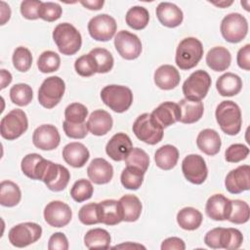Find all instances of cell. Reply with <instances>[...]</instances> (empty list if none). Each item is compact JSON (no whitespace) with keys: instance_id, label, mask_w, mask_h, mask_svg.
Instances as JSON below:
<instances>
[{"instance_id":"obj_9","label":"cell","mask_w":250,"mask_h":250,"mask_svg":"<svg viewBox=\"0 0 250 250\" xmlns=\"http://www.w3.org/2000/svg\"><path fill=\"white\" fill-rule=\"evenodd\" d=\"M220 30L226 41L238 43L247 35L248 22L241 14L230 13L222 20Z\"/></svg>"},{"instance_id":"obj_61","label":"cell","mask_w":250,"mask_h":250,"mask_svg":"<svg viewBox=\"0 0 250 250\" xmlns=\"http://www.w3.org/2000/svg\"><path fill=\"white\" fill-rule=\"evenodd\" d=\"M112 248H125V249H134V248H143L146 249L145 246L141 245V244H137V243H132V242H126L120 245H115Z\"/></svg>"},{"instance_id":"obj_39","label":"cell","mask_w":250,"mask_h":250,"mask_svg":"<svg viewBox=\"0 0 250 250\" xmlns=\"http://www.w3.org/2000/svg\"><path fill=\"white\" fill-rule=\"evenodd\" d=\"M10 99L13 104L25 106L29 104L33 99V91L28 84L18 83L10 90Z\"/></svg>"},{"instance_id":"obj_21","label":"cell","mask_w":250,"mask_h":250,"mask_svg":"<svg viewBox=\"0 0 250 250\" xmlns=\"http://www.w3.org/2000/svg\"><path fill=\"white\" fill-rule=\"evenodd\" d=\"M150 114L162 128H166L180 121L181 110L178 104L173 102H164L154 108Z\"/></svg>"},{"instance_id":"obj_7","label":"cell","mask_w":250,"mask_h":250,"mask_svg":"<svg viewBox=\"0 0 250 250\" xmlns=\"http://www.w3.org/2000/svg\"><path fill=\"white\" fill-rule=\"evenodd\" d=\"M64 91L65 84L61 77H47L38 90V102L45 108H53L61 102Z\"/></svg>"},{"instance_id":"obj_22","label":"cell","mask_w":250,"mask_h":250,"mask_svg":"<svg viewBox=\"0 0 250 250\" xmlns=\"http://www.w3.org/2000/svg\"><path fill=\"white\" fill-rule=\"evenodd\" d=\"M87 175L94 184L104 185L111 181L113 177V168L104 158H95L87 168Z\"/></svg>"},{"instance_id":"obj_56","label":"cell","mask_w":250,"mask_h":250,"mask_svg":"<svg viewBox=\"0 0 250 250\" xmlns=\"http://www.w3.org/2000/svg\"><path fill=\"white\" fill-rule=\"evenodd\" d=\"M237 64L244 70L250 69V45L246 44L239 49L236 57Z\"/></svg>"},{"instance_id":"obj_31","label":"cell","mask_w":250,"mask_h":250,"mask_svg":"<svg viewBox=\"0 0 250 250\" xmlns=\"http://www.w3.org/2000/svg\"><path fill=\"white\" fill-rule=\"evenodd\" d=\"M216 88L221 96L232 97L241 91L242 80L237 74L227 72L217 79Z\"/></svg>"},{"instance_id":"obj_28","label":"cell","mask_w":250,"mask_h":250,"mask_svg":"<svg viewBox=\"0 0 250 250\" xmlns=\"http://www.w3.org/2000/svg\"><path fill=\"white\" fill-rule=\"evenodd\" d=\"M197 147L207 155H216L222 146L221 138L217 131L213 129H204L200 131L196 138Z\"/></svg>"},{"instance_id":"obj_43","label":"cell","mask_w":250,"mask_h":250,"mask_svg":"<svg viewBox=\"0 0 250 250\" xmlns=\"http://www.w3.org/2000/svg\"><path fill=\"white\" fill-rule=\"evenodd\" d=\"M61 65L60 56L53 51L43 52L37 60V67L43 73L54 72L59 69Z\"/></svg>"},{"instance_id":"obj_53","label":"cell","mask_w":250,"mask_h":250,"mask_svg":"<svg viewBox=\"0 0 250 250\" xmlns=\"http://www.w3.org/2000/svg\"><path fill=\"white\" fill-rule=\"evenodd\" d=\"M41 4L42 2L39 0H24L21 3V14L26 20H37Z\"/></svg>"},{"instance_id":"obj_6","label":"cell","mask_w":250,"mask_h":250,"mask_svg":"<svg viewBox=\"0 0 250 250\" xmlns=\"http://www.w3.org/2000/svg\"><path fill=\"white\" fill-rule=\"evenodd\" d=\"M28 128V120L22 109L16 108L8 112L0 122V133L2 138L13 141L20 138Z\"/></svg>"},{"instance_id":"obj_33","label":"cell","mask_w":250,"mask_h":250,"mask_svg":"<svg viewBox=\"0 0 250 250\" xmlns=\"http://www.w3.org/2000/svg\"><path fill=\"white\" fill-rule=\"evenodd\" d=\"M203 217L200 211L193 207H185L177 214V223L183 229L194 230L202 223Z\"/></svg>"},{"instance_id":"obj_48","label":"cell","mask_w":250,"mask_h":250,"mask_svg":"<svg viewBox=\"0 0 250 250\" xmlns=\"http://www.w3.org/2000/svg\"><path fill=\"white\" fill-rule=\"evenodd\" d=\"M79 221L86 226L96 225L100 223L99 204L92 202L83 205L78 212Z\"/></svg>"},{"instance_id":"obj_52","label":"cell","mask_w":250,"mask_h":250,"mask_svg":"<svg viewBox=\"0 0 250 250\" xmlns=\"http://www.w3.org/2000/svg\"><path fill=\"white\" fill-rule=\"evenodd\" d=\"M62 128L65 135L71 139H83L87 136L89 131L87 127V123L85 122L80 124H75V123H70L64 120L62 123Z\"/></svg>"},{"instance_id":"obj_49","label":"cell","mask_w":250,"mask_h":250,"mask_svg":"<svg viewBox=\"0 0 250 250\" xmlns=\"http://www.w3.org/2000/svg\"><path fill=\"white\" fill-rule=\"evenodd\" d=\"M74 68L76 72L83 77H89L97 73L96 64L93 57L90 54L83 55L76 59L74 62Z\"/></svg>"},{"instance_id":"obj_11","label":"cell","mask_w":250,"mask_h":250,"mask_svg":"<svg viewBox=\"0 0 250 250\" xmlns=\"http://www.w3.org/2000/svg\"><path fill=\"white\" fill-rule=\"evenodd\" d=\"M116 29L115 20L107 14L97 15L88 22L89 34L97 41L105 42L110 40L114 36Z\"/></svg>"},{"instance_id":"obj_51","label":"cell","mask_w":250,"mask_h":250,"mask_svg":"<svg viewBox=\"0 0 250 250\" xmlns=\"http://www.w3.org/2000/svg\"><path fill=\"white\" fill-rule=\"evenodd\" d=\"M249 154V148L242 144L230 145L225 151V158L228 162L237 163L244 160Z\"/></svg>"},{"instance_id":"obj_3","label":"cell","mask_w":250,"mask_h":250,"mask_svg":"<svg viewBox=\"0 0 250 250\" xmlns=\"http://www.w3.org/2000/svg\"><path fill=\"white\" fill-rule=\"evenodd\" d=\"M203 56L202 43L195 37L184 38L176 50V64L183 70L193 68Z\"/></svg>"},{"instance_id":"obj_36","label":"cell","mask_w":250,"mask_h":250,"mask_svg":"<svg viewBox=\"0 0 250 250\" xmlns=\"http://www.w3.org/2000/svg\"><path fill=\"white\" fill-rule=\"evenodd\" d=\"M110 234L104 229H92L84 235V244L88 249H107L110 245Z\"/></svg>"},{"instance_id":"obj_59","label":"cell","mask_w":250,"mask_h":250,"mask_svg":"<svg viewBox=\"0 0 250 250\" xmlns=\"http://www.w3.org/2000/svg\"><path fill=\"white\" fill-rule=\"evenodd\" d=\"M80 4L82 6H84L86 9H89V10H100L102 9V7L104 6V1L103 0H94V1H80Z\"/></svg>"},{"instance_id":"obj_41","label":"cell","mask_w":250,"mask_h":250,"mask_svg":"<svg viewBox=\"0 0 250 250\" xmlns=\"http://www.w3.org/2000/svg\"><path fill=\"white\" fill-rule=\"evenodd\" d=\"M231 201L230 212L228 220L230 223L241 225L248 222L250 217V208L249 205L240 199H234Z\"/></svg>"},{"instance_id":"obj_26","label":"cell","mask_w":250,"mask_h":250,"mask_svg":"<svg viewBox=\"0 0 250 250\" xmlns=\"http://www.w3.org/2000/svg\"><path fill=\"white\" fill-rule=\"evenodd\" d=\"M154 83L162 90H172L176 88L181 80L177 68L171 64H162L154 71Z\"/></svg>"},{"instance_id":"obj_25","label":"cell","mask_w":250,"mask_h":250,"mask_svg":"<svg viewBox=\"0 0 250 250\" xmlns=\"http://www.w3.org/2000/svg\"><path fill=\"white\" fill-rule=\"evenodd\" d=\"M62 157L68 165L74 168H81L88 161L90 152L83 144L72 142L63 147Z\"/></svg>"},{"instance_id":"obj_44","label":"cell","mask_w":250,"mask_h":250,"mask_svg":"<svg viewBox=\"0 0 250 250\" xmlns=\"http://www.w3.org/2000/svg\"><path fill=\"white\" fill-rule=\"evenodd\" d=\"M93 192L94 188L91 182L86 179H80L76 181L70 189V195L76 202H83L90 199L93 195Z\"/></svg>"},{"instance_id":"obj_10","label":"cell","mask_w":250,"mask_h":250,"mask_svg":"<svg viewBox=\"0 0 250 250\" xmlns=\"http://www.w3.org/2000/svg\"><path fill=\"white\" fill-rule=\"evenodd\" d=\"M42 234V228L32 222L19 224L9 230L8 238L13 246L22 248L36 242Z\"/></svg>"},{"instance_id":"obj_50","label":"cell","mask_w":250,"mask_h":250,"mask_svg":"<svg viewBox=\"0 0 250 250\" xmlns=\"http://www.w3.org/2000/svg\"><path fill=\"white\" fill-rule=\"evenodd\" d=\"M62 13V7L55 2H42L39 8V18L49 22L59 20Z\"/></svg>"},{"instance_id":"obj_40","label":"cell","mask_w":250,"mask_h":250,"mask_svg":"<svg viewBox=\"0 0 250 250\" xmlns=\"http://www.w3.org/2000/svg\"><path fill=\"white\" fill-rule=\"evenodd\" d=\"M144 175L145 173L141 170L134 167L126 166V168L123 169L121 173L120 181L125 188L136 190L141 188L144 182Z\"/></svg>"},{"instance_id":"obj_8","label":"cell","mask_w":250,"mask_h":250,"mask_svg":"<svg viewBox=\"0 0 250 250\" xmlns=\"http://www.w3.org/2000/svg\"><path fill=\"white\" fill-rule=\"evenodd\" d=\"M212 80L208 72L202 69L193 71L183 84L185 99L190 101H201L209 91Z\"/></svg>"},{"instance_id":"obj_29","label":"cell","mask_w":250,"mask_h":250,"mask_svg":"<svg viewBox=\"0 0 250 250\" xmlns=\"http://www.w3.org/2000/svg\"><path fill=\"white\" fill-rule=\"evenodd\" d=\"M231 62L229 51L222 46H216L210 49L206 55V63L214 71L227 70Z\"/></svg>"},{"instance_id":"obj_55","label":"cell","mask_w":250,"mask_h":250,"mask_svg":"<svg viewBox=\"0 0 250 250\" xmlns=\"http://www.w3.org/2000/svg\"><path fill=\"white\" fill-rule=\"evenodd\" d=\"M222 231H223V228H215L209 230L204 236L205 244L208 247L213 249L222 248V243H221Z\"/></svg>"},{"instance_id":"obj_47","label":"cell","mask_w":250,"mask_h":250,"mask_svg":"<svg viewBox=\"0 0 250 250\" xmlns=\"http://www.w3.org/2000/svg\"><path fill=\"white\" fill-rule=\"evenodd\" d=\"M87 115L88 108L84 104L79 103H72L68 104L64 110V120L70 123H84Z\"/></svg>"},{"instance_id":"obj_16","label":"cell","mask_w":250,"mask_h":250,"mask_svg":"<svg viewBox=\"0 0 250 250\" xmlns=\"http://www.w3.org/2000/svg\"><path fill=\"white\" fill-rule=\"evenodd\" d=\"M70 180L69 171L62 165L50 162L42 182L50 190L61 191L68 185Z\"/></svg>"},{"instance_id":"obj_20","label":"cell","mask_w":250,"mask_h":250,"mask_svg":"<svg viewBox=\"0 0 250 250\" xmlns=\"http://www.w3.org/2000/svg\"><path fill=\"white\" fill-rule=\"evenodd\" d=\"M49 162L50 160L45 159L38 153H29L22 158L21 169L27 178L42 181Z\"/></svg>"},{"instance_id":"obj_57","label":"cell","mask_w":250,"mask_h":250,"mask_svg":"<svg viewBox=\"0 0 250 250\" xmlns=\"http://www.w3.org/2000/svg\"><path fill=\"white\" fill-rule=\"evenodd\" d=\"M186 244L183 239L172 236L164 239L161 244V250H185Z\"/></svg>"},{"instance_id":"obj_32","label":"cell","mask_w":250,"mask_h":250,"mask_svg":"<svg viewBox=\"0 0 250 250\" xmlns=\"http://www.w3.org/2000/svg\"><path fill=\"white\" fill-rule=\"evenodd\" d=\"M179 159V150L172 145L160 146L154 153V161L157 167L162 170H171L174 168Z\"/></svg>"},{"instance_id":"obj_30","label":"cell","mask_w":250,"mask_h":250,"mask_svg":"<svg viewBox=\"0 0 250 250\" xmlns=\"http://www.w3.org/2000/svg\"><path fill=\"white\" fill-rule=\"evenodd\" d=\"M181 110L180 122L184 124H192L197 122L203 115L204 106L201 101H190L182 99L179 103Z\"/></svg>"},{"instance_id":"obj_45","label":"cell","mask_w":250,"mask_h":250,"mask_svg":"<svg viewBox=\"0 0 250 250\" xmlns=\"http://www.w3.org/2000/svg\"><path fill=\"white\" fill-rule=\"evenodd\" d=\"M12 61L17 70L21 72H25L31 67L32 64L31 52L27 48L20 46L15 49Z\"/></svg>"},{"instance_id":"obj_17","label":"cell","mask_w":250,"mask_h":250,"mask_svg":"<svg viewBox=\"0 0 250 250\" xmlns=\"http://www.w3.org/2000/svg\"><path fill=\"white\" fill-rule=\"evenodd\" d=\"M225 186L229 192L238 194L250 188V167L240 165L229 172L225 180Z\"/></svg>"},{"instance_id":"obj_34","label":"cell","mask_w":250,"mask_h":250,"mask_svg":"<svg viewBox=\"0 0 250 250\" xmlns=\"http://www.w3.org/2000/svg\"><path fill=\"white\" fill-rule=\"evenodd\" d=\"M21 191L20 187L12 181H2L0 184V204L5 207H14L20 203Z\"/></svg>"},{"instance_id":"obj_12","label":"cell","mask_w":250,"mask_h":250,"mask_svg":"<svg viewBox=\"0 0 250 250\" xmlns=\"http://www.w3.org/2000/svg\"><path fill=\"white\" fill-rule=\"evenodd\" d=\"M182 172L185 178L194 185H201L208 176L205 160L199 154H188L182 161Z\"/></svg>"},{"instance_id":"obj_46","label":"cell","mask_w":250,"mask_h":250,"mask_svg":"<svg viewBox=\"0 0 250 250\" xmlns=\"http://www.w3.org/2000/svg\"><path fill=\"white\" fill-rule=\"evenodd\" d=\"M243 241V235L241 231L237 229L233 228H223L222 231V248L231 250V249H237L241 246Z\"/></svg>"},{"instance_id":"obj_14","label":"cell","mask_w":250,"mask_h":250,"mask_svg":"<svg viewBox=\"0 0 250 250\" xmlns=\"http://www.w3.org/2000/svg\"><path fill=\"white\" fill-rule=\"evenodd\" d=\"M43 215L45 221L51 227L62 228L70 222L72 211L66 203L60 200H54L46 205Z\"/></svg>"},{"instance_id":"obj_24","label":"cell","mask_w":250,"mask_h":250,"mask_svg":"<svg viewBox=\"0 0 250 250\" xmlns=\"http://www.w3.org/2000/svg\"><path fill=\"white\" fill-rule=\"evenodd\" d=\"M156 17L162 25L170 28L179 26L184 20L182 10L170 2H161L158 4Z\"/></svg>"},{"instance_id":"obj_37","label":"cell","mask_w":250,"mask_h":250,"mask_svg":"<svg viewBox=\"0 0 250 250\" xmlns=\"http://www.w3.org/2000/svg\"><path fill=\"white\" fill-rule=\"evenodd\" d=\"M126 23L135 30L144 29L149 21L148 11L142 6H134L130 8L125 16Z\"/></svg>"},{"instance_id":"obj_63","label":"cell","mask_w":250,"mask_h":250,"mask_svg":"<svg viewBox=\"0 0 250 250\" xmlns=\"http://www.w3.org/2000/svg\"><path fill=\"white\" fill-rule=\"evenodd\" d=\"M248 4H249V1H246V2L241 1V5H246V6H245V10H246V11H249V10H250V9H249Z\"/></svg>"},{"instance_id":"obj_62","label":"cell","mask_w":250,"mask_h":250,"mask_svg":"<svg viewBox=\"0 0 250 250\" xmlns=\"http://www.w3.org/2000/svg\"><path fill=\"white\" fill-rule=\"evenodd\" d=\"M214 5H216V6H218V7H221V8H227L228 6H230L233 2L232 1H229V2H227V1H221V2H212Z\"/></svg>"},{"instance_id":"obj_5","label":"cell","mask_w":250,"mask_h":250,"mask_svg":"<svg viewBox=\"0 0 250 250\" xmlns=\"http://www.w3.org/2000/svg\"><path fill=\"white\" fill-rule=\"evenodd\" d=\"M135 136L148 145H156L163 138V128L152 118L150 113H143L137 117L133 124Z\"/></svg>"},{"instance_id":"obj_1","label":"cell","mask_w":250,"mask_h":250,"mask_svg":"<svg viewBox=\"0 0 250 250\" xmlns=\"http://www.w3.org/2000/svg\"><path fill=\"white\" fill-rule=\"evenodd\" d=\"M216 120L221 130L229 136L239 133L242 125L241 110L237 104L232 101H223L215 111Z\"/></svg>"},{"instance_id":"obj_19","label":"cell","mask_w":250,"mask_h":250,"mask_svg":"<svg viewBox=\"0 0 250 250\" xmlns=\"http://www.w3.org/2000/svg\"><path fill=\"white\" fill-rule=\"evenodd\" d=\"M231 201L224 194L216 193L211 195L205 205V212L214 221L228 220L230 212Z\"/></svg>"},{"instance_id":"obj_54","label":"cell","mask_w":250,"mask_h":250,"mask_svg":"<svg viewBox=\"0 0 250 250\" xmlns=\"http://www.w3.org/2000/svg\"><path fill=\"white\" fill-rule=\"evenodd\" d=\"M49 250H67L68 249V240L64 233L55 232L51 235L48 241Z\"/></svg>"},{"instance_id":"obj_42","label":"cell","mask_w":250,"mask_h":250,"mask_svg":"<svg viewBox=\"0 0 250 250\" xmlns=\"http://www.w3.org/2000/svg\"><path fill=\"white\" fill-rule=\"evenodd\" d=\"M125 164L129 167H134L146 173L149 165V157L147 153L140 147H133L125 157Z\"/></svg>"},{"instance_id":"obj_38","label":"cell","mask_w":250,"mask_h":250,"mask_svg":"<svg viewBox=\"0 0 250 250\" xmlns=\"http://www.w3.org/2000/svg\"><path fill=\"white\" fill-rule=\"evenodd\" d=\"M95 62L97 73H106L113 67L114 60L109 51L104 48H94L89 53Z\"/></svg>"},{"instance_id":"obj_15","label":"cell","mask_w":250,"mask_h":250,"mask_svg":"<svg viewBox=\"0 0 250 250\" xmlns=\"http://www.w3.org/2000/svg\"><path fill=\"white\" fill-rule=\"evenodd\" d=\"M32 142L39 149L53 150L59 146L61 136L57 127L52 124H43L34 130Z\"/></svg>"},{"instance_id":"obj_58","label":"cell","mask_w":250,"mask_h":250,"mask_svg":"<svg viewBox=\"0 0 250 250\" xmlns=\"http://www.w3.org/2000/svg\"><path fill=\"white\" fill-rule=\"evenodd\" d=\"M1 9H0V13H1V25H4L11 18V9L10 6L8 4H6L4 1H1Z\"/></svg>"},{"instance_id":"obj_60","label":"cell","mask_w":250,"mask_h":250,"mask_svg":"<svg viewBox=\"0 0 250 250\" xmlns=\"http://www.w3.org/2000/svg\"><path fill=\"white\" fill-rule=\"evenodd\" d=\"M12 82V74L6 69H1V89L6 88Z\"/></svg>"},{"instance_id":"obj_18","label":"cell","mask_w":250,"mask_h":250,"mask_svg":"<svg viewBox=\"0 0 250 250\" xmlns=\"http://www.w3.org/2000/svg\"><path fill=\"white\" fill-rule=\"evenodd\" d=\"M133 148L131 139L125 133H116L105 146L106 154L114 161H122Z\"/></svg>"},{"instance_id":"obj_27","label":"cell","mask_w":250,"mask_h":250,"mask_svg":"<svg viewBox=\"0 0 250 250\" xmlns=\"http://www.w3.org/2000/svg\"><path fill=\"white\" fill-rule=\"evenodd\" d=\"M112 124L111 115L104 109L94 110L87 120L88 130L95 136L105 135L111 130Z\"/></svg>"},{"instance_id":"obj_2","label":"cell","mask_w":250,"mask_h":250,"mask_svg":"<svg viewBox=\"0 0 250 250\" xmlns=\"http://www.w3.org/2000/svg\"><path fill=\"white\" fill-rule=\"evenodd\" d=\"M53 39L62 55L76 54L82 45V37L75 26L68 22L59 23L53 31Z\"/></svg>"},{"instance_id":"obj_23","label":"cell","mask_w":250,"mask_h":250,"mask_svg":"<svg viewBox=\"0 0 250 250\" xmlns=\"http://www.w3.org/2000/svg\"><path fill=\"white\" fill-rule=\"evenodd\" d=\"M98 204L100 223L106 226H115L123 221V210L119 200L105 199Z\"/></svg>"},{"instance_id":"obj_13","label":"cell","mask_w":250,"mask_h":250,"mask_svg":"<svg viewBox=\"0 0 250 250\" xmlns=\"http://www.w3.org/2000/svg\"><path fill=\"white\" fill-rule=\"evenodd\" d=\"M114 46L125 60H135L142 53V42L139 37L127 30H120L114 37Z\"/></svg>"},{"instance_id":"obj_35","label":"cell","mask_w":250,"mask_h":250,"mask_svg":"<svg viewBox=\"0 0 250 250\" xmlns=\"http://www.w3.org/2000/svg\"><path fill=\"white\" fill-rule=\"evenodd\" d=\"M122 210H123V221L125 222H136L142 213V203L139 197L134 194H125L120 199Z\"/></svg>"},{"instance_id":"obj_4","label":"cell","mask_w":250,"mask_h":250,"mask_svg":"<svg viewBox=\"0 0 250 250\" xmlns=\"http://www.w3.org/2000/svg\"><path fill=\"white\" fill-rule=\"evenodd\" d=\"M101 99L105 105L117 113L129 109L133 103V93L130 88L122 85H107L101 91Z\"/></svg>"}]
</instances>
